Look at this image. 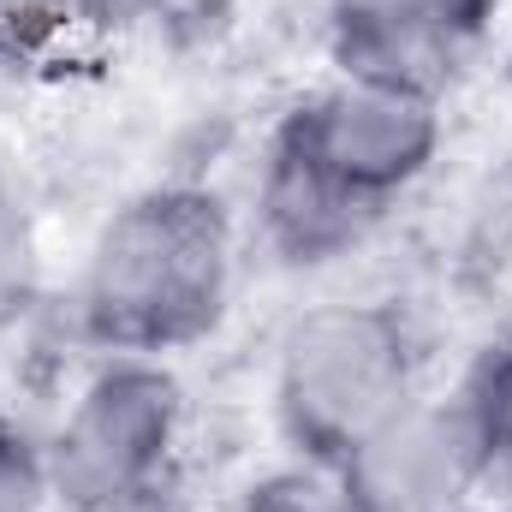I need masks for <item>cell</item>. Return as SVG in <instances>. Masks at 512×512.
I'll return each instance as SVG.
<instances>
[{"mask_svg":"<svg viewBox=\"0 0 512 512\" xmlns=\"http://www.w3.org/2000/svg\"><path fill=\"white\" fill-rule=\"evenodd\" d=\"M245 227L197 179H161L120 197L78 262L72 322L96 352L167 358L203 346L239 292Z\"/></svg>","mask_w":512,"mask_h":512,"instance_id":"cell-1","label":"cell"},{"mask_svg":"<svg viewBox=\"0 0 512 512\" xmlns=\"http://www.w3.org/2000/svg\"><path fill=\"white\" fill-rule=\"evenodd\" d=\"M423 387V334L399 304L322 298L298 310L274 340L268 417L292 465L328 471Z\"/></svg>","mask_w":512,"mask_h":512,"instance_id":"cell-2","label":"cell"},{"mask_svg":"<svg viewBox=\"0 0 512 512\" xmlns=\"http://www.w3.org/2000/svg\"><path fill=\"white\" fill-rule=\"evenodd\" d=\"M185 435L191 399L167 358L96 352V364L72 382L60 417L42 429L54 507L84 512L185 477Z\"/></svg>","mask_w":512,"mask_h":512,"instance_id":"cell-3","label":"cell"},{"mask_svg":"<svg viewBox=\"0 0 512 512\" xmlns=\"http://www.w3.org/2000/svg\"><path fill=\"white\" fill-rule=\"evenodd\" d=\"M441 143H447V102L376 78L328 72L286 102L262 149L286 155L346 203L387 221L399 197H411L429 179Z\"/></svg>","mask_w":512,"mask_h":512,"instance_id":"cell-4","label":"cell"},{"mask_svg":"<svg viewBox=\"0 0 512 512\" xmlns=\"http://www.w3.org/2000/svg\"><path fill=\"white\" fill-rule=\"evenodd\" d=\"M316 477L334 512H459L489 495V447L465 387H423Z\"/></svg>","mask_w":512,"mask_h":512,"instance_id":"cell-5","label":"cell"},{"mask_svg":"<svg viewBox=\"0 0 512 512\" xmlns=\"http://www.w3.org/2000/svg\"><path fill=\"white\" fill-rule=\"evenodd\" d=\"M501 0H322L328 72L447 102L495 36Z\"/></svg>","mask_w":512,"mask_h":512,"instance_id":"cell-6","label":"cell"},{"mask_svg":"<svg viewBox=\"0 0 512 512\" xmlns=\"http://www.w3.org/2000/svg\"><path fill=\"white\" fill-rule=\"evenodd\" d=\"M48 36H131V30H203L233 0H30Z\"/></svg>","mask_w":512,"mask_h":512,"instance_id":"cell-7","label":"cell"},{"mask_svg":"<svg viewBox=\"0 0 512 512\" xmlns=\"http://www.w3.org/2000/svg\"><path fill=\"white\" fill-rule=\"evenodd\" d=\"M465 399L483 423V447H489V501H507L512 507V334L495 340L471 376H465Z\"/></svg>","mask_w":512,"mask_h":512,"instance_id":"cell-8","label":"cell"},{"mask_svg":"<svg viewBox=\"0 0 512 512\" xmlns=\"http://www.w3.org/2000/svg\"><path fill=\"white\" fill-rule=\"evenodd\" d=\"M0 512H60L42 435L0 417Z\"/></svg>","mask_w":512,"mask_h":512,"instance_id":"cell-9","label":"cell"},{"mask_svg":"<svg viewBox=\"0 0 512 512\" xmlns=\"http://www.w3.org/2000/svg\"><path fill=\"white\" fill-rule=\"evenodd\" d=\"M227 512H334V501H328V483L316 471L292 465V471H274V477L245 483Z\"/></svg>","mask_w":512,"mask_h":512,"instance_id":"cell-10","label":"cell"},{"mask_svg":"<svg viewBox=\"0 0 512 512\" xmlns=\"http://www.w3.org/2000/svg\"><path fill=\"white\" fill-rule=\"evenodd\" d=\"M42 42H48V30H42L36 6H30V0H0V78H6L18 60H30Z\"/></svg>","mask_w":512,"mask_h":512,"instance_id":"cell-11","label":"cell"},{"mask_svg":"<svg viewBox=\"0 0 512 512\" xmlns=\"http://www.w3.org/2000/svg\"><path fill=\"white\" fill-rule=\"evenodd\" d=\"M84 512H197V507L185 495V477H173V483H155V489H137V495H120V501H102V507Z\"/></svg>","mask_w":512,"mask_h":512,"instance_id":"cell-12","label":"cell"},{"mask_svg":"<svg viewBox=\"0 0 512 512\" xmlns=\"http://www.w3.org/2000/svg\"><path fill=\"white\" fill-rule=\"evenodd\" d=\"M459 512H512L507 501H489V495H483V501H471V507H459Z\"/></svg>","mask_w":512,"mask_h":512,"instance_id":"cell-13","label":"cell"},{"mask_svg":"<svg viewBox=\"0 0 512 512\" xmlns=\"http://www.w3.org/2000/svg\"><path fill=\"white\" fill-rule=\"evenodd\" d=\"M501 84H507V96H512V48H507V60H501Z\"/></svg>","mask_w":512,"mask_h":512,"instance_id":"cell-14","label":"cell"}]
</instances>
